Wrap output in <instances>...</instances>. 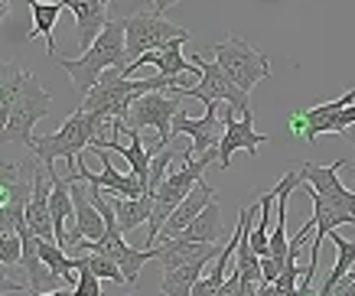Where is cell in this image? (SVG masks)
<instances>
[{"label":"cell","mask_w":355,"mask_h":296,"mask_svg":"<svg viewBox=\"0 0 355 296\" xmlns=\"http://www.w3.org/2000/svg\"><path fill=\"white\" fill-rule=\"evenodd\" d=\"M176 238H183V241H199V244H222L225 238V225H222V205L216 202H209L202 211H199V218H196L186 232H180Z\"/></svg>","instance_id":"obj_19"},{"label":"cell","mask_w":355,"mask_h":296,"mask_svg":"<svg viewBox=\"0 0 355 296\" xmlns=\"http://www.w3.org/2000/svg\"><path fill=\"white\" fill-rule=\"evenodd\" d=\"M225 244H199V241H183V238H170L157 247V261L163 270L170 267H183V264H196V261H212L222 254Z\"/></svg>","instance_id":"obj_17"},{"label":"cell","mask_w":355,"mask_h":296,"mask_svg":"<svg viewBox=\"0 0 355 296\" xmlns=\"http://www.w3.org/2000/svg\"><path fill=\"white\" fill-rule=\"evenodd\" d=\"M23 241L20 234H0V267H20Z\"/></svg>","instance_id":"obj_29"},{"label":"cell","mask_w":355,"mask_h":296,"mask_svg":"<svg viewBox=\"0 0 355 296\" xmlns=\"http://www.w3.org/2000/svg\"><path fill=\"white\" fill-rule=\"evenodd\" d=\"M105 3H111V0H105Z\"/></svg>","instance_id":"obj_38"},{"label":"cell","mask_w":355,"mask_h":296,"mask_svg":"<svg viewBox=\"0 0 355 296\" xmlns=\"http://www.w3.org/2000/svg\"><path fill=\"white\" fill-rule=\"evenodd\" d=\"M209 261H196V264L170 267L160 277V293L163 296H193V286L202 280V270Z\"/></svg>","instance_id":"obj_21"},{"label":"cell","mask_w":355,"mask_h":296,"mask_svg":"<svg viewBox=\"0 0 355 296\" xmlns=\"http://www.w3.org/2000/svg\"><path fill=\"white\" fill-rule=\"evenodd\" d=\"M196 69H199V82H196V88H189L186 95L189 98H199L202 105H209V101H225L228 107H235L238 114H251V98L238 88L232 78H228L225 72H222V65L218 62H205L202 55H193Z\"/></svg>","instance_id":"obj_10"},{"label":"cell","mask_w":355,"mask_h":296,"mask_svg":"<svg viewBox=\"0 0 355 296\" xmlns=\"http://www.w3.org/2000/svg\"><path fill=\"white\" fill-rule=\"evenodd\" d=\"M216 296H241V274H238V270H232V274H228V280L222 284V290H218Z\"/></svg>","instance_id":"obj_32"},{"label":"cell","mask_w":355,"mask_h":296,"mask_svg":"<svg viewBox=\"0 0 355 296\" xmlns=\"http://www.w3.org/2000/svg\"><path fill=\"white\" fill-rule=\"evenodd\" d=\"M101 157V173H92V169L82 163L78 169H72L65 180L69 182H85V186H95V189H108L114 199H140V195H147V189H144V182L134 176V173H118L114 169V163L108 159V150L101 147H92Z\"/></svg>","instance_id":"obj_11"},{"label":"cell","mask_w":355,"mask_h":296,"mask_svg":"<svg viewBox=\"0 0 355 296\" xmlns=\"http://www.w3.org/2000/svg\"><path fill=\"white\" fill-rule=\"evenodd\" d=\"M40 257L46 261V267L53 270L55 277H62L65 284H78V274H76V257H69L65 247H59L55 241H40Z\"/></svg>","instance_id":"obj_25"},{"label":"cell","mask_w":355,"mask_h":296,"mask_svg":"<svg viewBox=\"0 0 355 296\" xmlns=\"http://www.w3.org/2000/svg\"><path fill=\"white\" fill-rule=\"evenodd\" d=\"M193 33L183 26H173L163 13L150 10V13H130L124 17V46H128V69L137 62L140 55L163 49L173 40H189Z\"/></svg>","instance_id":"obj_7"},{"label":"cell","mask_w":355,"mask_h":296,"mask_svg":"<svg viewBox=\"0 0 355 296\" xmlns=\"http://www.w3.org/2000/svg\"><path fill=\"white\" fill-rule=\"evenodd\" d=\"M30 13H33V36L30 40H46V53H49V59H55L59 55V49H55V23H59V13H62V7L59 3H49V0H30Z\"/></svg>","instance_id":"obj_20"},{"label":"cell","mask_w":355,"mask_h":296,"mask_svg":"<svg viewBox=\"0 0 355 296\" xmlns=\"http://www.w3.org/2000/svg\"><path fill=\"white\" fill-rule=\"evenodd\" d=\"M218 124H222V114H218V101H209L205 105L202 117H186L183 111L173 117V137L176 134H189L193 137V147L183 153V159H193L196 153L205 157L209 150H218Z\"/></svg>","instance_id":"obj_13"},{"label":"cell","mask_w":355,"mask_h":296,"mask_svg":"<svg viewBox=\"0 0 355 296\" xmlns=\"http://www.w3.org/2000/svg\"><path fill=\"white\" fill-rule=\"evenodd\" d=\"M78 257H85L88 267H92V274L98 277V280H111V284H121L128 286V277L121 274V267L111 261L108 254H98V251H88V254H78Z\"/></svg>","instance_id":"obj_26"},{"label":"cell","mask_w":355,"mask_h":296,"mask_svg":"<svg viewBox=\"0 0 355 296\" xmlns=\"http://www.w3.org/2000/svg\"><path fill=\"white\" fill-rule=\"evenodd\" d=\"M329 296H355V267L343 277V280H339V286H336Z\"/></svg>","instance_id":"obj_33"},{"label":"cell","mask_w":355,"mask_h":296,"mask_svg":"<svg viewBox=\"0 0 355 296\" xmlns=\"http://www.w3.org/2000/svg\"><path fill=\"white\" fill-rule=\"evenodd\" d=\"M222 127H225V134L218 140V169L232 166V157H235L238 150H245L248 157H258V147L268 140L264 134L254 130V114L238 117V111L228 105L222 111Z\"/></svg>","instance_id":"obj_12"},{"label":"cell","mask_w":355,"mask_h":296,"mask_svg":"<svg viewBox=\"0 0 355 296\" xmlns=\"http://www.w3.org/2000/svg\"><path fill=\"white\" fill-rule=\"evenodd\" d=\"M212 55H216V62L222 65V72H225L245 95H251V88H254L261 78L270 75L268 55L258 53L251 42H245L241 36H235V33H228L222 42H216V46H212Z\"/></svg>","instance_id":"obj_5"},{"label":"cell","mask_w":355,"mask_h":296,"mask_svg":"<svg viewBox=\"0 0 355 296\" xmlns=\"http://www.w3.org/2000/svg\"><path fill=\"white\" fill-rule=\"evenodd\" d=\"M209 202H216V189H212L205 180H199V182H196V189L189 192L183 202H180V209L170 215V222L163 225V232H160L163 241H170V238H176L180 232H186V228L199 218V211H202Z\"/></svg>","instance_id":"obj_18"},{"label":"cell","mask_w":355,"mask_h":296,"mask_svg":"<svg viewBox=\"0 0 355 296\" xmlns=\"http://www.w3.org/2000/svg\"><path fill=\"white\" fill-rule=\"evenodd\" d=\"M49 195H53V180H49V173H43V163H40V166H36V176H33L30 205H26V225H30L33 234H40L43 241H55Z\"/></svg>","instance_id":"obj_14"},{"label":"cell","mask_w":355,"mask_h":296,"mask_svg":"<svg viewBox=\"0 0 355 296\" xmlns=\"http://www.w3.org/2000/svg\"><path fill=\"white\" fill-rule=\"evenodd\" d=\"M105 0H62V10H72L78 30V49L88 53L95 40L101 36V30L108 26V13H105Z\"/></svg>","instance_id":"obj_15"},{"label":"cell","mask_w":355,"mask_h":296,"mask_svg":"<svg viewBox=\"0 0 355 296\" xmlns=\"http://www.w3.org/2000/svg\"><path fill=\"white\" fill-rule=\"evenodd\" d=\"M55 62L62 65L72 85H76L82 95H88L101 75L111 72V69H121L128 72V46H124V20H108V26L101 30V36L95 40V46L82 53V59H69V55H55Z\"/></svg>","instance_id":"obj_2"},{"label":"cell","mask_w":355,"mask_h":296,"mask_svg":"<svg viewBox=\"0 0 355 296\" xmlns=\"http://www.w3.org/2000/svg\"><path fill=\"white\" fill-rule=\"evenodd\" d=\"M280 270H284L280 261H274V257H261V274H264V284H274V280L280 277Z\"/></svg>","instance_id":"obj_31"},{"label":"cell","mask_w":355,"mask_h":296,"mask_svg":"<svg viewBox=\"0 0 355 296\" xmlns=\"http://www.w3.org/2000/svg\"><path fill=\"white\" fill-rule=\"evenodd\" d=\"M176 3H183V0H153V7H157V13L170 10V7H176Z\"/></svg>","instance_id":"obj_34"},{"label":"cell","mask_w":355,"mask_h":296,"mask_svg":"<svg viewBox=\"0 0 355 296\" xmlns=\"http://www.w3.org/2000/svg\"><path fill=\"white\" fill-rule=\"evenodd\" d=\"M349 166V159H336L333 166L300 163V180L306 182V195L313 199V222L316 234L310 241V264H320V244L339 225H355V189H345L339 182V169Z\"/></svg>","instance_id":"obj_1"},{"label":"cell","mask_w":355,"mask_h":296,"mask_svg":"<svg viewBox=\"0 0 355 296\" xmlns=\"http://www.w3.org/2000/svg\"><path fill=\"white\" fill-rule=\"evenodd\" d=\"M180 98L183 95H173V92H150V95H140L134 105H130L128 117H124V127L130 130H144V127H153L160 140H157V147L166 150L173 140V117L183 111L180 105Z\"/></svg>","instance_id":"obj_9"},{"label":"cell","mask_w":355,"mask_h":296,"mask_svg":"<svg viewBox=\"0 0 355 296\" xmlns=\"http://www.w3.org/2000/svg\"><path fill=\"white\" fill-rule=\"evenodd\" d=\"M186 42H189V40H173V42H166L163 49H153V53L140 55L137 62H134V65L128 69V72H124V78H130L137 65H157V72L166 75V78H180V75H196V72H199V69H196V62L183 55V46H186Z\"/></svg>","instance_id":"obj_16"},{"label":"cell","mask_w":355,"mask_h":296,"mask_svg":"<svg viewBox=\"0 0 355 296\" xmlns=\"http://www.w3.org/2000/svg\"><path fill=\"white\" fill-rule=\"evenodd\" d=\"M176 159V153H173L170 147L166 150H160L157 157H153V163H150V182H147V192H157L163 186V180L170 176V163Z\"/></svg>","instance_id":"obj_28"},{"label":"cell","mask_w":355,"mask_h":296,"mask_svg":"<svg viewBox=\"0 0 355 296\" xmlns=\"http://www.w3.org/2000/svg\"><path fill=\"white\" fill-rule=\"evenodd\" d=\"M0 7H10V0H0Z\"/></svg>","instance_id":"obj_37"},{"label":"cell","mask_w":355,"mask_h":296,"mask_svg":"<svg viewBox=\"0 0 355 296\" xmlns=\"http://www.w3.org/2000/svg\"><path fill=\"white\" fill-rule=\"evenodd\" d=\"M130 296H134V293H130Z\"/></svg>","instance_id":"obj_39"},{"label":"cell","mask_w":355,"mask_h":296,"mask_svg":"<svg viewBox=\"0 0 355 296\" xmlns=\"http://www.w3.org/2000/svg\"><path fill=\"white\" fill-rule=\"evenodd\" d=\"M114 205V215H118V225H121V234L134 232L140 225H150V215H153V192L140 195V199H111Z\"/></svg>","instance_id":"obj_22"},{"label":"cell","mask_w":355,"mask_h":296,"mask_svg":"<svg viewBox=\"0 0 355 296\" xmlns=\"http://www.w3.org/2000/svg\"><path fill=\"white\" fill-rule=\"evenodd\" d=\"M140 95H144L140 78H124L121 69H111V72L101 75V82L85 95L82 111L98 114L101 121H114V124H121V121L128 117L130 105H134Z\"/></svg>","instance_id":"obj_6"},{"label":"cell","mask_w":355,"mask_h":296,"mask_svg":"<svg viewBox=\"0 0 355 296\" xmlns=\"http://www.w3.org/2000/svg\"><path fill=\"white\" fill-rule=\"evenodd\" d=\"M329 238H333V244H336V264H333V270L326 274L323 286H320V296H329V293H333L336 286H339V280H343V277L355 267V241L343 238L339 232H333Z\"/></svg>","instance_id":"obj_24"},{"label":"cell","mask_w":355,"mask_h":296,"mask_svg":"<svg viewBox=\"0 0 355 296\" xmlns=\"http://www.w3.org/2000/svg\"><path fill=\"white\" fill-rule=\"evenodd\" d=\"M20 290H26V284L13 280L10 270H7V267H0V296L3 293H20Z\"/></svg>","instance_id":"obj_30"},{"label":"cell","mask_w":355,"mask_h":296,"mask_svg":"<svg viewBox=\"0 0 355 296\" xmlns=\"http://www.w3.org/2000/svg\"><path fill=\"white\" fill-rule=\"evenodd\" d=\"M95 137H105V134H101V117L76 107L55 134L36 137L30 153L40 159L43 166H55V159H65V163H69V173H72V169L82 166V150L92 147Z\"/></svg>","instance_id":"obj_3"},{"label":"cell","mask_w":355,"mask_h":296,"mask_svg":"<svg viewBox=\"0 0 355 296\" xmlns=\"http://www.w3.org/2000/svg\"><path fill=\"white\" fill-rule=\"evenodd\" d=\"M43 296H76V290H53V293H43Z\"/></svg>","instance_id":"obj_35"},{"label":"cell","mask_w":355,"mask_h":296,"mask_svg":"<svg viewBox=\"0 0 355 296\" xmlns=\"http://www.w3.org/2000/svg\"><path fill=\"white\" fill-rule=\"evenodd\" d=\"M3 17H7V7H0V23H3Z\"/></svg>","instance_id":"obj_36"},{"label":"cell","mask_w":355,"mask_h":296,"mask_svg":"<svg viewBox=\"0 0 355 296\" xmlns=\"http://www.w3.org/2000/svg\"><path fill=\"white\" fill-rule=\"evenodd\" d=\"M76 274H78V284H76V296H101V280L92 274L85 257H76Z\"/></svg>","instance_id":"obj_27"},{"label":"cell","mask_w":355,"mask_h":296,"mask_svg":"<svg viewBox=\"0 0 355 296\" xmlns=\"http://www.w3.org/2000/svg\"><path fill=\"white\" fill-rule=\"evenodd\" d=\"M49 107H53L49 92L30 75V82L23 85V92L13 101L10 121L0 130V143H26V147H33L36 143V124L49 114Z\"/></svg>","instance_id":"obj_8"},{"label":"cell","mask_w":355,"mask_h":296,"mask_svg":"<svg viewBox=\"0 0 355 296\" xmlns=\"http://www.w3.org/2000/svg\"><path fill=\"white\" fill-rule=\"evenodd\" d=\"M30 82V72L17 69L13 62H0V130L7 127L13 111V101L23 92V85Z\"/></svg>","instance_id":"obj_23"},{"label":"cell","mask_w":355,"mask_h":296,"mask_svg":"<svg viewBox=\"0 0 355 296\" xmlns=\"http://www.w3.org/2000/svg\"><path fill=\"white\" fill-rule=\"evenodd\" d=\"M216 159H218V150H209V153L199 159H186L183 169H176V173H170V176L163 180V186L153 192V215H150V225H147V241H144V247H157V238H160L163 225L170 222V215L180 209V202L196 189V182L202 180L205 166L216 163Z\"/></svg>","instance_id":"obj_4"}]
</instances>
